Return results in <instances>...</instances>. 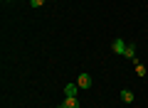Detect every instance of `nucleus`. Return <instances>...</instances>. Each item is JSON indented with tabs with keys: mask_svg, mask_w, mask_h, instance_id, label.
<instances>
[{
	"mask_svg": "<svg viewBox=\"0 0 148 108\" xmlns=\"http://www.w3.org/2000/svg\"><path fill=\"white\" fill-rule=\"evenodd\" d=\"M126 42H123V39H114V42H111V52H114V54H123V52H126Z\"/></svg>",
	"mask_w": 148,
	"mask_h": 108,
	"instance_id": "f257e3e1",
	"label": "nucleus"
},
{
	"mask_svg": "<svg viewBox=\"0 0 148 108\" xmlns=\"http://www.w3.org/2000/svg\"><path fill=\"white\" fill-rule=\"evenodd\" d=\"M91 84H94V81H91L89 74H79V76H77V86H79V88H89Z\"/></svg>",
	"mask_w": 148,
	"mask_h": 108,
	"instance_id": "f03ea898",
	"label": "nucleus"
},
{
	"mask_svg": "<svg viewBox=\"0 0 148 108\" xmlns=\"http://www.w3.org/2000/svg\"><path fill=\"white\" fill-rule=\"evenodd\" d=\"M77 93H79V86L77 84H67L64 86V96L67 98H77Z\"/></svg>",
	"mask_w": 148,
	"mask_h": 108,
	"instance_id": "7ed1b4c3",
	"label": "nucleus"
},
{
	"mask_svg": "<svg viewBox=\"0 0 148 108\" xmlns=\"http://www.w3.org/2000/svg\"><path fill=\"white\" fill-rule=\"evenodd\" d=\"M133 98H136V96H133V91H128V88H123V91H121V101L123 103H133Z\"/></svg>",
	"mask_w": 148,
	"mask_h": 108,
	"instance_id": "20e7f679",
	"label": "nucleus"
},
{
	"mask_svg": "<svg viewBox=\"0 0 148 108\" xmlns=\"http://www.w3.org/2000/svg\"><path fill=\"white\" fill-rule=\"evenodd\" d=\"M64 108H79V101H77V98H67L64 96V103H62Z\"/></svg>",
	"mask_w": 148,
	"mask_h": 108,
	"instance_id": "39448f33",
	"label": "nucleus"
},
{
	"mask_svg": "<svg viewBox=\"0 0 148 108\" xmlns=\"http://www.w3.org/2000/svg\"><path fill=\"white\" fill-rule=\"evenodd\" d=\"M123 57H126V59H136V47L128 44V47H126V52H123Z\"/></svg>",
	"mask_w": 148,
	"mask_h": 108,
	"instance_id": "423d86ee",
	"label": "nucleus"
},
{
	"mask_svg": "<svg viewBox=\"0 0 148 108\" xmlns=\"http://www.w3.org/2000/svg\"><path fill=\"white\" fill-rule=\"evenodd\" d=\"M146 74H148V71H146V67H143V64H136V76H141V79H143Z\"/></svg>",
	"mask_w": 148,
	"mask_h": 108,
	"instance_id": "0eeeda50",
	"label": "nucleus"
},
{
	"mask_svg": "<svg viewBox=\"0 0 148 108\" xmlns=\"http://www.w3.org/2000/svg\"><path fill=\"white\" fill-rule=\"evenodd\" d=\"M30 5H32V7H42L45 0H30Z\"/></svg>",
	"mask_w": 148,
	"mask_h": 108,
	"instance_id": "6e6552de",
	"label": "nucleus"
},
{
	"mask_svg": "<svg viewBox=\"0 0 148 108\" xmlns=\"http://www.w3.org/2000/svg\"><path fill=\"white\" fill-rule=\"evenodd\" d=\"M5 3H12V0H5Z\"/></svg>",
	"mask_w": 148,
	"mask_h": 108,
	"instance_id": "1a4fd4ad",
	"label": "nucleus"
},
{
	"mask_svg": "<svg viewBox=\"0 0 148 108\" xmlns=\"http://www.w3.org/2000/svg\"><path fill=\"white\" fill-rule=\"evenodd\" d=\"M57 108H64V106H57Z\"/></svg>",
	"mask_w": 148,
	"mask_h": 108,
	"instance_id": "9d476101",
	"label": "nucleus"
}]
</instances>
